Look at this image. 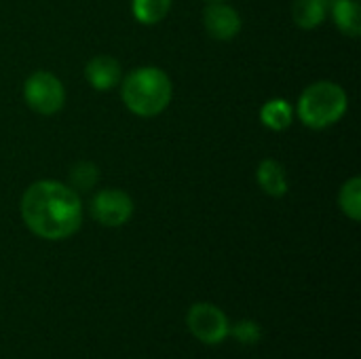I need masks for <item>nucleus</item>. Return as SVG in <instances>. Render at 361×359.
<instances>
[{
    "label": "nucleus",
    "mask_w": 361,
    "mask_h": 359,
    "mask_svg": "<svg viewBox=\"0 0 361 359\" xmlns=\"http://www.w3.org/2000/svg\"><path fill=\"white\" fill-rule=\"evenodd\" d=\"M186 324H188V330L203 343L207 345H218L222 343L231 328H228V320L226 315L214 307V305H207V303H201V305H195L190 311H188V317H186Z\"/></svg>",
    "instance_id": "nucleus-6"
},
{
    "label": "nucleus",
    "mask_w": 361,
    "mask_h": 359,
    "mask_svg": "<svg viewBox=\"0 0 361 359\" xmlns=\"http://www.w3.org/2000/svg\"><path fill=\"white\" fill-rule=\"evenodd\" d=\"M23 97H25V104L34 112L49 116L61 110L66 102V91H63L61 80L55 74L47 70H38L27 76L23 85Z\"/></svg>",
    "instance_id": "nucleus-4"
},
{
    "label": "nucleus",
    "mask_w": 361,
    "mask_h": 359,
    "mask_svg": "<svg viewBox=\"0 0 361 359\" xmlns=\"http://www.w3.org/2000/svg\"><path fill=\"white\" fill-rule=\"evenodd\" d=\"M332 17L343 34L351 38H357L361 34V8L357 0H334Z\"/></svg>",
    "instance_id": "nucleus-10"
},
{
    "label": "nucleus",
    "mask_w": 361,
    "mask_h": 359,
    "mask_svg": "<svg viewBox=\"0 0 361 359\" xmlns=\"http://www.w3.org/2000/svg\"><path fill=\"white\" fill-rule=\"evenodd\" d=\"M99 180V169L97 165L89 163V161H80L70 169V184L72 188L78 190H91Z\"/></svg>",
    "instance_id": "nucleus-15"
},
{
    "label": "nucleus",
    "mask_w": 361,
    "mask_h": 359,
    "mask_svg": "<svg viewBox=\"0 0 361 359\" xmlns=\"http://www.w3.org/2000/svg\"><path fill=\"white\" fill-rule=\"evenodd\" d=\"M85 78L87 83L97 89V91H110L114 89L121 78H123V70L121 63L110 57V55H97L93 57L87 66H85Z\"/></svg>",
    "instance_id": "nucleus-8"
},
{
    "label": "nucleus",
    "mask_w": 361,
    "mask_h": 359,
    "mask_svg": "<svg viewBox=\"0 0 361 359\" xmlns=\"http://www.w3.org/2000/svg\"><path fill=\"white\" fill-rule=\"evenodd\" d=\"M173 95L169 76L154 66H144L131 70L121 87V97L125 106L137 116H157L161 114Z\"/></svg>",
    "instance_id": "nucleus-2"
},
{
    "label": "nucleus",
    "mask_w": 361,
    "mask_h": 359,
    "mask_svg": "<svg viewBox=\"0 0 361 359\" xmlns=\"http://www.w3.org/2000/svg\"><path fill=\"white\" fill-rule=\"evenodd\" d=\"M19 209L25 226L49 241L68 239L82 222V205L76 190L55 180L34 182L23 193Z\"/></svg>",
    "instance_id": "nucleus-1"
},
{
    "label": "nucleus",
    "mask_w": 361,
    "mask_h": 359,
    "mask_svg": "<svg viewBox=\"0 0 361 359\" xmlns=\"http://www.w3.org/2000/svg\"><path fill=\"white\" fill-rule=\"evenodd\" d=\"M328 0H294L292 4V17L294 23L302 30H313L319 23H324L328 15Z\"/></svg>",
    "instance_id": "nucleus-11"
},
{
    "label": "nucleus",
    "mask_w": 361,
    "mask_h": 359,
    "mask_svg": "<svg viewBox=\"0 0 361 359\" xmlns=\"http://www.w3.org/2000/svg\"><path fill=\"white\" fill-rule=\"evenodd\" d=\"M203 25L212 38L233 40L241 30V17L233 6L224 4L222 0L209 2L203 11Z\"/></svg>",
    "instance_id": "nucleus-7"
},
{
    "label": "nucleus",
    "mask_w": 361,
    "mask_h": 359,
    "mask_svg": "<svg viewBox=\"0 0 361 359\" xmlns=\"http://www.w3.org/2000/svg\"><path fill=\"white\" fill-rule=\"evenodd\" d=\"M256 180L260 184V188L271 195V197H283L288 193V176L281 163L267 159L258 165L256 171Z\"/></svg>",
    "instance_id": "nucleus-9"
},
{
    "label": "nucleus",
    "mask_w": 361,
    "mask_h": 359,
    "mask_svg": "<svg viewBox=\"0 0 361 359\" xmlns=\"http://www.w3.org/2000/svg\"><path fill=\"white\" fill-rule=\"evenodd\" d=\"M171 8V0H133L131 11L133 17L144 25H154L167 17Z\"/></svg>",
    "instance_id": "nucleus-13"
},
{
    "label": "nucleus",
    "mask_w": 361,
    "mask_h": 359,
    "mask_svg": "<svg viewBox=\"0 0 361 359\" xmlns=\"http://www.w3.org/2000/svg\"><path fill=\"white\" fill-rule=\"evenodd\" d=\"M349 108L345 89L330 80H319L307 87L298 99V116L311 129H326L343 118Z\"/></svg>",
    "instance_id": "nucleus-3"
},
{
    "label": "nucleus",
    "mask_w": 361,
    "mask_h": 359,
    "mask_svg": "<svg viewBox=\"0 0 361 359\" xmlns=\"http://www.w3.org/2000/svg\"><path fill=\"white\" fill-rule=\"evenodd\" d=\"M207 2H220V0H207Z\"/></svg>",
    "instance_id": "nucleus-17"
},
{
    "label": "nucleus",
    "mask_w": 361,
    "mask_h": 359,
    "mask_svg": "<svg viewBox=\"0 0 361 359\" xmlns=\"http://www.w3.org/2000/svg\"><path fill=\"white\" fill-rule=\"evenodd\" d=\"M338 205L345 212V216H349L353 222L361 220V180L360 178H351L349 182L343 184L341 193H338Z\"/></svg>",
    "instance_id": "nucleus-14"
},
{
    "label": "nucleus",
    "mask_w": 361,
    "mask_h": 359,
    "mask_svg": "<svg viewBox=\"0 0 361 359\" xmlns=\"http://www.w3.org/2000/svg\"><path fill=\"white\" fill-rule=\"evenodd\" d=\"M292 116H294V110H292V106L286 99H271L260 110L262 125L273 129V131L288 129L292 125Z\"/></svg>",
    "instance_id": "nucleus-12"
},
{
    "label": "nucleus",
    "mask_w": 361,
    "mask_h": 359,
    "mask_svg": "<svg viewBox=\"0 0 361 359\" xmlns=\"http://www.w3.org/2000/svg\"><path fill=\"white\" fill-rule=\"evenodd\" d=\"M235 336H237L239 341H243V343H254V341H258V336H260V330H258L254 324L245 322V324H239V326H237V330H235Z\"/></svg>",
    "instance_id": "nucleus-16"
},
{
    "label": "nucleus",
    "mask_w": 361,
    "mask_h": 359,
    "mask_svg": "<svg viewBox=\"0 0 361 359\" xmlns=\"http://www.w3.org/2000/svg\"><path fill=\"white\" fill-rule=\"evenodd\" d=\"M133 214V201L118 188H104L91 199V216L102 226H123Z\"/></svg>",
    "instance_id": "nucleus-5"
}]
</instances>
